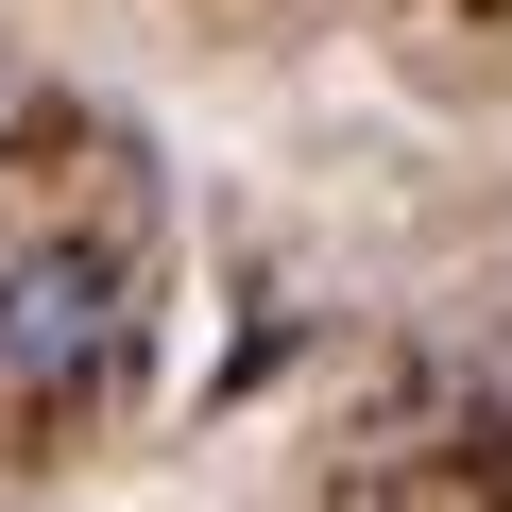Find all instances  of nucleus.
<instances>
[{
  "instance_id": "f257e3e1",
  "label": "nucleus",
  "mask_w": 512,
  "mask_h": 512,
  "mask_svg": "<svg viewBox=\"0 0 512 512\" xmlns=\"http://www.w3.org/2000/svg\"><path fill=\"white\" fill-rule=\"evenodd\" d=\"M154 342V274L103 222H35L0 256V410H103Z\"/></svg>"
},
{
  "instance_id": "f03ea898",
  "label": "nucleus",
  "mask_w": 512,
  "mask_h": 512,
  "mask_svg": "<svg viewBox=\"0 0 512 512\" xmlns=\"http://www.w3.org/2000/svg\"><path fill=\"white\" fill-rule=\"evenodd\" d=\"M0 137H18V69H0Z\"/></svg>"
}]
</instances>
